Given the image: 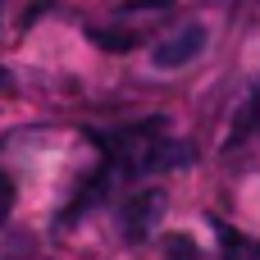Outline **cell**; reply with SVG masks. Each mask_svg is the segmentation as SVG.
Masks as SVG:
<instances>
[{
  "label": "cell",
  "mask_w": 260,
  "mask_h": 260,
  "mask_svg": "<svg viewBox=\"0 0 260 260\" xmlns=\"http://www.w3.org/2000/svg\"><path fill=\"white\" fill-rule=\"evenodd\" d=\"M201 50H206V27H201V23H187V27H178L174 37H165L151 59H155V69H183V64H192Z\"/></svg>",
  "instance_id": "cell-1"
},
{
  "label": "cell",
  "mask_w": 260,
  "mask_h": 260,
  "mask_svg": "<svg viewBox=\"0 0 260 260\" xmlns=\"http://www.w3.org/2000/svg\"><path fill=\"white\" fill-rule=\"evenodd\" d=\"M123 233H128V242H142L155 224H160V215H165V192H137V197H128L123 201Z\"/></svg>",
  "instance_id": "cell-2"
},
{
  "label": "cell",
  "mask_w": 260,
  "mask_h": 260,
  "mask_svg": "<svg viewBox=\"0 0 260 260\" xmlns=\"http://www.w3.org/2000/svg\"><path fill=\"white\" fill-rule=\"evenodd\" d=\"M256 133H260V87L251 91V96H247V101H242V110L233 114V133H229V151H233V146H242V142H247V137H256Z\"/></svg>",
  "instance_id": "cell-3"
},
{
  "label": "cell",
  "mask_w": 260,
  "mask_h": 260,
  "mask_svg": "<svg viewBox=\"0 0 260 260\" xmlns=\"http://www.w3.org/2000/svg\"><path fill=\"white\" fill-rule=\"evenodd\" d=\"M165 260H206V256H201V247L192 238L174 233V238H165Z\"/></svg>",
  "instance_id": "cell-4"
},
{
  "label": "cell",
  "mask_w": 260,
  "mask_h": 260,
  "mask_svg": "<svg viewBox=\"0 0 260 260\" xmlns=\"http://www.w3.org/2000/svg\"><path fill=\"white\" fill-rule=\"evenodd\" d=\"M91 41H96V46H110V50H133V46H137L133 32H101V27L91 32Z\"/></svg>",
  "instance_id": "cell-5"
},
{
  "label": "cell",
  "mask_w": 260,
  "mask_h": 260,
  "mask_svg": "<svg viewBox=\"0 0 260 260\" xmlns=\"http://www.w3.org/2000/svg\"><path fill=\"white\" fill-rule=\"evenodd\" d=\"M9 210H14V178L0 174V219H9Z\"/></svg>",
  "instance_id": "cell-6"
},
{
  "label": "cell",
  "mask_w": 260,
  "mask_h": 260,
  "mask_svg": "<svg viewBox=\"0 0 260 260\" xmlns=\"http://www.w3.org/2000/svg\"><path fill=\"white\" fill-rule=\"evenodd\" d=\"M247 260H260V247H251V251H247Z\"/></svg>",
  "instance_id": "cell-7"
},
{
  "label": "cell",
  "mask_w": 260,
  "mask_h": 260,
  "mask_svg": "<svg viewBox=\"0 0 260 260\" xmlns=\"http://www.w3.org/2000/svg\"><path fill=\"white\" fill-rule=\"evenodd\" d=\"M0 87H5V69H0Z\"/></svg>",
  "instance_id": "cell-8"
}]
</instances>
